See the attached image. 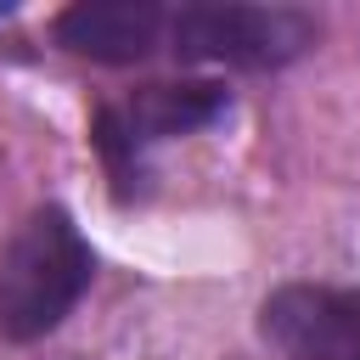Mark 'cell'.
Masks as SVG:
<instances>
[{"instance_id": "obj_1", "label": "cell", "mask_w": 360, "mask_h": 360, "mask_svg": "<svg viewBox=\"0 0 360 360\" xmlns=\"http://www.w3.org/2000/svg\"><path fill=\"white\" fill-rule=\"evenodd\" d=\"M90 276L96 253L73 225V214L56 202L34 208L0 253V338L6 343L51 338L90 292Z\"/></svg>"}, {"instance_id": "obj_2", "label": "cell", "mask_w": 360, "mask_h": 360, "mask_svg": "<svg viewBox=\"0 0 360 360\" xmlns=\"http://www.w3.org/2000/svg\"><path fill=\"white\" fill-rule=\"evenodd\" d=\"M321 39V22L298 6H180L169 11V51L219 68H287Z\"/></svg>"}, {"instance_id": "obj_3", "label": "cell", "mask_w": 360, "mask_h": 360, "mask_svg": "<svg viewBox=\"0 0 360 360\" xmlns=\"http://www.w3.org/2000/svg\"><path fill=\"white\" fill-rule=\"evenodd\" d=\"M231 112V90L214 84V79H180V84H141L118 101H107L90 124V141L101 152V163L129 180L141 174L146 152L163 146V141H180V135H197L208 124H219Z\"/></svg>"}, {"instance_id": "obj_4", "label": "cell", "mask_w": 360, "mask_h": 360, "mask_svg": "<svg viewBox=\"0 0 360 360\" xmlns=\"http://www.w3.org/2000/svg\"><path fill=\"white\" fill-rule=\"evenodd\" d=\"M259 332L287 360H360V287L287 281L264 298Z\"/></svg>"}, {"instance_id": "obj_5", "label": "cell", "mask_w": 360, "mask_h": 360, "mask_svg": "<svg viewBox=\"0 0 360 360\" xmlns=\"http://www.w3.org/2000/svg\"><path fill=\"white\" fill-rule=\"evenodd\" d=\"M51 39L68 56L124 68V62H141L158 45H169V11L158 0H79V6L56 11Z\"/></svg>"}]
</instances>
